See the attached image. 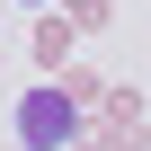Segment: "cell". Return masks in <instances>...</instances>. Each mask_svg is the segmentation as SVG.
I'll return each mask as SVG.
<instances>
[{
    "label": "cell",
    "mask_w": 151,
    "mask_h": 151,
    "mask_svg": "<svg viewBox=\"0 0 151 151\" xmlns=\"http://www.w3.org/2000/svg\"><path fill=\"white\" fill-rule=\"evenodd\" d=\"M71 124H80V116H71V98H53V89H36V98L18 107V142H27V151H62Z\"/></svg>",
    "instance_id": "cell-1"
}]
</instances>
